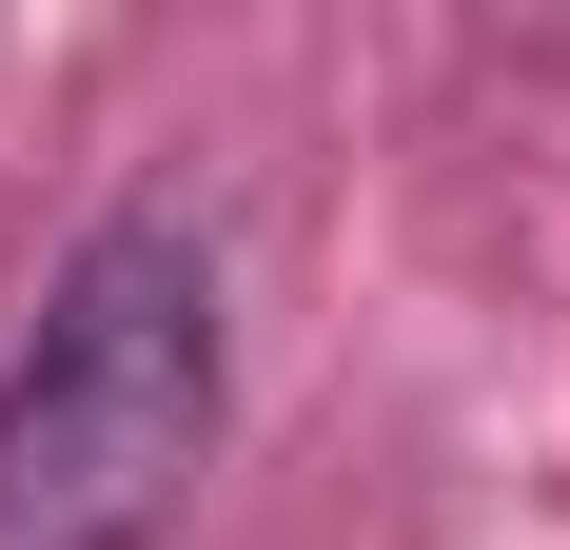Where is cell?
Listing matches in <instances>:
<instances>
[{"label":"cell","mask_w":570,"mask_h":550,"mask_svg":"<svg viewBox=\"0 0 570 550\" xmlns=\"http://www.w3.org/2000/svg\"><path fill=\"white\" fill-rule=\"evenodd\" d=\"M217 236L177 197H118L0 374V550H138L217 452Z\"/></svg>","instance_id":"cell-1"}]
</instances>
